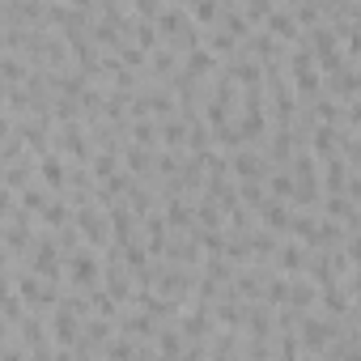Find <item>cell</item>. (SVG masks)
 I'll return each mask as SVG.
<instances>
[{
    "mask_svg": "<svg viewBox=\"0 0 361 361\" xmlns=\"http://www.w3.org/2000/svg\"><path fill=\"white\" fill-rule=\"evenodd\" d=\"M98 247H77L64 264H68V285L73 289H94V285H102V272H106V259H98L94 255Z\"/></svg>",
    "mask_w": 361,
    "mask_h": 361,
    "instance_id": "cell-1",
    "label": "cell"
},
{
    "mask_svg": "<svg viewBox=\"0 0 361 361\" xmlns=\"http://www.w3.org/2000/svg\"><path fill=\"white\" fill-rule=\"evenodd\" d=\"M310 243H302V238H281V247H276V255H272V268L276 272H285V276H302L306 268H310Z\"/></svg>",
    "mask_w": 361,
    "mask_h": 361,
    "instance_id": "cell-2",
    "label": "cell"
},
{
    "mask_svg": "<svg viewBox=\"0 0 361 361\" xmlns=\"http://www.w3.org/2000/svg\"><path fill=\"white\" fill-rule=\"evenodd\" d=\"M264 30H272L281 43H298L306 30H302V22H298V13L293 9H285V5H272V13L264 18Z\"/></svg>",
    "mask_w": 361,
    "mask_h": 361,
    "instance_id": "cell-3",
    "label": "cell"
},
{
    "mask_svg": "<svg viewBox=\"0 0 361 361\" xmlns=\"http://www.w3.org/2000/svg\"><path fill=\"white\" fill-rule=\"evenodd\" d=\"M230 166H234V178H268L272 161H264L251 145H238V149H230Z\"/></svg>",
    "mask_w": 361,
    "mask_h": 361,
    "instance_id": "cell-4",
    "label": "cell"
},
{
    "mask_svg": "<svg viewBox=\"0 0 361 361\" xmlns=\"http://www.w3.org/2000/svg\"><path fill=\"white\" fill-rule=\"evenodd\" d=\"M289 217H293V204L289 200H276V196H268L264 200V209H259V226L264 230H272V234H289Z\"/></svg>",
    "mask_w": 361,
    "mask_h": 361,
    "instance_id": "cell-5",
    "label": "cell"
},
{
    "mask_svg": "<svg viewBox=\"0 0 361 361\" xmlns=\"http://www.w3.org/2000/svg\"><path fill=\"white\" fill-rule=\"evenodd\" d=\"M188 119L183 115H161L157 119V132H161V145H170V149H183L188 145Z\"/></svg>",
    "mask_w": 361,
    "mask_h": 361,
    "instance_id": "cell-6",
    "label": "cell"
},
{
    "mask_svg": "<svg viewBox=\"0 0 361 361\" xmlns=\"http://www.w3.org/2000/svg\"><path fill=\"white\" fill-rule=\"evenodd\" d=\"M221 9H226V0H196V5H192V22L200 30H213L221 22Z\"/></svg>",
    "mask_w": 361,
    "mask_h": 361,
    "instance_id": "cell-7",
    "label": "cell"
},
{
    "mask_svg": "<svg viewBox=\"0 0 361 361\" xmlns=\"http://www.w3.org/2000/svg\"><path fill=\"white\" fill-rule=\"evenodd\" d=\"M293 188H298V178H293V170H285V166L268 170V192H272L276 200H293Z\"/></svg>",
    "mask_w": 361,
    "mask_h": 361,
    "instance_id": "cell-8",
    "label": "cell"
},
{
    "mask_svg": "<svg viewBox=\"0 0 361 361\" xmlns=\"http://www.w3.org/2000/svg\"><path fill=\"white\" fill-rule=\"evenodd\" d=\"M123 170H132V174H149L153 170V153H149V145H128L123 149Z\"/></svg>",
    "mask_w": 361,
    "mask_h": 361,
    "instance_id": "cell-9",
    "label": "cell"
},
{
    "mask_svg": "<svg viewBox=\"0 0 361 361\" xmlns=\"http://www.w3.org/2000/svg\"><path fill=\"white\" fill-rule=\"evenodd\" d=\"M119 166H123L119 149H98V153H94V161H90V170H94L98 178H111V174H119Z\"/></svg>",
    "mask_w": 361,
    "mask_h": 361,
    "instance_id": "cell-10",
    "label": "cell"
},
{
    "mask_svg": "<svg viewBox=\"0 0 361 361\" xmlns=\"http://www.w3.org/2000/svg\"><path fill=\"white\" fill-rule=\"evenodd\" d=\"M276 5H285V9H298V5H302V0H276Z\"/></svg>",
    "mask_w": 361,
    "mask_h": 361,
    "instance_id": "cell-11",
    "label": "cell"
}]
</instances>
